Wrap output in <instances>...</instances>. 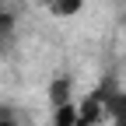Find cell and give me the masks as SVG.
Instances as JSON below:
<instances>
[{"label": "cell", "mask_w": 126, "mask_h": 126, "mask_svg": "<svg viewBox=\"0 0 126 126\" xmlns=\"http://www.w3.org/2000/svg\"><path fill=\"white\" fill-rule=\"evenodd\" d=\"M102 112H105V94L94 91V94H88V98L77 105V126H94L102 119Z\"/></svg>", "instance_id": "cell-1"}, {"label": "cell", "mask_w": 126, "mask_h": 126, "mask_svg": "<svg viewBox=\"0 0 126 126\" xmlns=\"http://www.w3.org/2000/svg\"><path fill=\"white\" fill-rule=\"evenodd\" d=\"M67 102H70V77H56V81L49 84V105L60 109Z\"/></svg>", "instance_id": "cell-2"}, {"label": "cell", "mask_w": 126, "mask_h": 126, "mask_svg": "<svg viewBox=\"0 0 126 126\" xmlns=\"http://www.w3.org/2000/svg\"><path fill=\"white\" fill-rule=\"evenodd\" d=\"M53 126H77V105L67 102V105L53 109Z\"/></svg>", "instance_id": "cell-3"}, {"label": "cell", "mask_w": 126, "mask_h": 126, "mask_svg": "<svg viewBox=\"0 0 126 126\" xmlns=\"http://www.w3.org/2000/svg\"><path fill=\"white\" fill-rule=\"evenodd\" d=\"M81 7H84V0H53L49 4V11L56 14V18H74Z\"/></svg>", "instance_id": "cell-4"}, {"label": "cell", "mask_w": 126, "mask_h": 126, "mask_svg": "<svg viewBox=\"0 0 126 126\" xmlns=\"http://www.w3.org/2000/svg\"><path fill=\"white\" fill-rule=\"evenodd\" d=\"M112 112H116V126H126V98L112 102Z\"/></svg>", "instance_id": "cell-5"}, {"label": "cell", "mask_w": 126, "mask_h": 126, "mask_svg": "<svg viewBox=\"0 0 126 126\" xmlns=\"http://www.w3.org/2000/svg\"><path fill=\"white\" fill-rule=\"evenodd\" d=\"M0 126H18V119H14L11 112H0Z\"/></svg>", "instance_id": "cell-6"}, {"label": "cell", "mask_w": 126, "mask_h": 126, "mask_svg": "<svg viewBox=\"0 0 126 126\" xmlns=\"http://www.w3.org/2000/svg\"><path fill=\"white\" fill-rule=\"evenodd\" d=\"M42 4H46V7H49V4H53V0H42Z\"/></svg>", "instance_id": "cell-7"}, {"label": "cell", "mask_w": 126, "mask_h": 126, "mask_svg": "<svg viewBox=\"0 0 126 126\" xmlns=\"http://www.w3.org/2000/svg\"><path fill=\"white\" fill-rule=\"evenodd\" d=\"M0 49H4V35H0Z\"/></svg>", "instance_id": "cell-8"}, {"label": "cell", "mask_w": 126, "mask_h": 126, "mask_svg": "<svg viewBox=\"0 0 126 126\" xmlns=\"http://www.w3.org/2000/svg\"><path fill=\"white\" fill-rule=\"evenodd\" d=\"M123 25H126V14H123Z\"/></svg>", "instance_id": "cell-9"}, {"label": "cell", "mask_w": 126, "mask_h": 126, "mask_svg": "<svg viewBox=\"0 0 126 126\" xmlns=\"http://www.w3.org/2000/svg\"><path fill=\"white\" fill-rule=\"evenodd\" d=\"M4 4H7V0H4Z\"/></svg>", "instance_id": "cell-10"}]
</instances>
